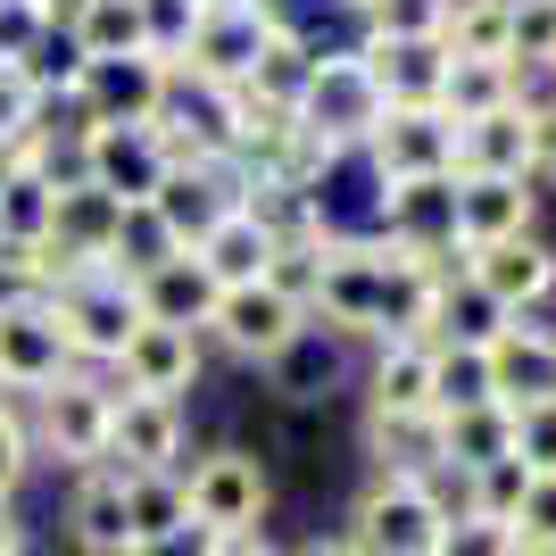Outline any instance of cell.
Instances as JSON below:
<instances>
[{
  "label": "cell",
  "instance_id": "17",
  "mask_svg": "<svg viewBox=\"0 0 556 556\" xmlns=\"http://www.w3.org/2000/svg\"><path fill=\"white\" fill-rule=\"evenodd\" d=\"M532 208H540L532 175H457V250H490V241L532 232Z\"/></svg>",
  "mask_w": 556,
  "mask_h": 556
},
{
  "label": "cell",
  "instance_id": "41",
  "mask_svg": "<svg viewBox=\"0 0 556 556\" xmlns=\"http://www.w3.org/2000/svg\"><path fill=\"white\" fill-rule=\"evenodd\" d=\"M523 109V141H532V184H556V92L515 100Z\"/></svg>",
  "mask_w": 556,
  "mask_h": 556
},
{
  "label": "cell",
  "instance_id": "33",
  "mask_svg": "<svg viewBox=\"0 0 556 556\" xmlns=\"http://www.w3.org/2000/svg\"><path fill=\"white\" fill-rule=\"evenodd\" d=\"M490 399V374H482V349H448L432 341V407L457 416V407H482Z\"/></svg>",
  "mask_w": 556,
  "mask_h": 556
},
{
  "label": "cell",
  "instance_id": "27",
  "mask_svg": "<svg viewBox=\"0 0 556 556\" xmlns=\"http://www.w3.org/2000/svg\"><path fill=\"white\" fill-rule=\"evenodd\" d=\"M191 523V498H184V465L175 473H125V548L134 540H159Z\"/></svg>",
  "mask_w": 556,
  "mask_h": 556
},
{
  "label": "cell",
  "instance_id": "19",
  "mask_svg": "<svg viewBox=\"0 0 556 556\" xmlns=\"http://www.w3.org/2000/svg\"><path fill=\"white\" fill-rule=\"evenodd\" d=\"M75 59H134V50H159V9L150 0H75L67 25Z\"/></svg>",
  "mask_w": 556,
  "mask_h": 556
},
{
  "label": "cell",
  "instance_id": "48",
  "mask_svg": "<svg viewBox=\"0 0 556 556\" xmlns=\"http://www.w3.org/2000/svg\"><path fill=\"white\" fill-rule=\"evenodd\" d=\"M291 556H357V548H349V532H332V540H300Z\"/></svg>",
  "mask_w": 556,
  "mask_h": 556
},
{
  "label": "cell",
  "instance_id": "35",
  "mask_svg": "<svg viewBox=\"0 0 556 556\" xmlns=\"http://www.w3.org/2000/svg\"><path fill=\"white\" fill-rule=\"evenodd\" d=\"M556 59V0H507V67Z\"/></svg>",
  "mask_w": 556,
  "mask_h": 556
},
{
  "label": "cell",
  "instance_id": "14",
  "mask_svg": "<svg viewBox=\"0 0 556 556\" xmlns=\"http://www.w3.org/2000/svg\"><path fill=\"white\" fill-rule=\"evenodd\" d=\"M75 357L67 341H59V325H50V307L42 300H17V307H0V391H50V382H67Z\"/></svg>",
  "mask_w": 556,
  "mask_h": 556
},
{
  "label": "cell",
  "instance_id": "6",
  "mask_svg": "<svg viewBox=\"0 0 556 556\" xmlns=\"http://www.w3.org/2000/svg\"><path fill=\"white\" fill-rule=\"evenodd\" d=\"M184 498H191V523H208L216 540H241V532H266V465L241 457V448H208L200 465H184Z\"/></svg>",
  "mask_w": 556,
  "mask_h": 556
},
{
  "label": "cell",
  "instance_id": "2",
  "mask_svg": "<svg viewBox=\"0 0 556 556\" xmlns=\"http://www.w3.org/2000/svg\"><path fill=\"white\" fill-rule=\"evenodd\" d=\"M382 109H391V100L374 92V75H366L357 50H316V75H307V92H300V134L316 141V150L357 159L374 141V125H382Z\"/></svg>",
  "mask_w": 556,
  "mask_h": 556
},
{
  "label": "cell",
  "instance_id": "23",
  "mask_svg": "<svg viewBox=\"0 0 556 556\" xmlns=\"http://www.w3.org/2000/svg\"><path fill=\"white\" fill-rule=\"evenodd\" d=\"M498 457H515V407L482 399V407L441 416V465L448 473H482V465H498Z\"/></svg>",
  "mask_w": 556,
  "mask_h": 556
},
{
  "label": "cell",
  "instance_id": "39",
  "mask_svg": "<svg viewBox=\"0 0 556 556\" xmlns=\"http://www.w3.org/2000/svg\"><path fill=\"white\" fill-rule=\"evenodd\" d=\"M515 465H523L532 482H540V473H556V399L515 416Z\"/></svg>",
  "mask_w": 556,
  "mask_h": 556
},
{
  "label": "cell",
  "instance_id": "3",
  "mask_svg": "<svg viewBox=\"0 0 556 556\" xmlns=\"http://www.w3.org/2000/svg\"><path fill=\"white\" fill-rule=\"evenodd\" d=\"M441 532H448V515L424 498V482L374 465L366 490H357V515H349V548L357 556H441Z\"/></svg>",
  "mask_w": 556,
  "mask_h": 556
},
{
  "label": "cell",
  "instance_id": "32",
  "mask_svg": "<svg viewBox=\"0 0 556 556\" xmlns=\"http://www.w3.org/2000/svg\"><path fill=\"white\" fill-rule=\"evenodd\" d=\"M266 374H275V382H282L291 399H316V391H332V374H341V341L307 325V332H300L291 349H282V357H275Z\"/></svg>",
  "mask_w": 556,
  "mask_h": 556
},
{
  "label": "cell",
  "instance_id": "44",
  "mask_svg": "<svg viewBox=\"0 0 556 556\" xmlns=\"http://www.w3.org/2000/svg\"><path fill=\"white\" fill-rule=\"evenodd\" d=\"M515 532H523V540H548V548H556V473H540V482L523 490V515H515Z\"/></svg>",
  "mask_w": 556,
  "mask_h": 556
},
{
  "label": "cell",
  "instance_id": "42",
  "mask_svg": "<svg viewBox=\"0 0 556 556\" xmlns=\"http://www.w3.org/2000/svg\"><path fill=\"white\" fill-rule=\"evenodd\" d=\"M25 465H34V441H25V416L9 407V399H0V498H17Z\"/></svg>",
  "mask_w": 556,
  "mask_h": 556
},
{
  "label": "cell",
  "instance_id": "38",
  "mask_svg": "<svg viewBox=\"0 0 556 556\" xmlns=\"http://www.w3.org/2000/svg\"><path fill=\"white\" fill-rule=\"evenodd\" d=\"M266 282H275L291 307L316 300V282H325V241H282L275 257H266Z\"/></svg>",
  "mask_w": 556,
  "mask_h": 556
},
{
  "label": "cell",
  "instance_id": "9",
  "mask_svg": "<svg viewBox=\"0 0 556 556\" xmlns=\"http://www.w3.org/2000/svg\"><path fill=\"white\" fill-rule=\"evenodd\" d=\"M208 332L232 349V357H250V366H275L282 349L307 332V307H291L275 282H241V291H216Z\"/></svg>",
  "mask_w": 556,
  "mask_h": 556
},
{
  "label": "cell",
  "instance_id": "22",
  "mask_svg": "<svg viewBox=\"0 0 556 556\" xmlns=\"http://www.w3.org/2000/svg\"><path fill=\"white\" fill-rule=\"evenodd\" d=\"M366 416H441L432 407V341H382L366 382Z\"/></svg>",
  "mask_w": 556,
  "mask_h": 556
},
{
  "label": "cell",
  "instance_id": "7",
  "mask_svg": "<svg viewBox=\"0 0 556 556\" xmlns=\"http://www.w3.org/2000/svg\"><path fill=\"white\" fill-rule=\"evenodd\" d=\"M75 175L92 191H109L116 208H150V191L166 184L159 134L150 125H84L75 134Z\"/></svg>",
  "mask_w": 556,
  "mask_h": 556
},
{
  "label": "cell",
  "instance_id": "30",
  "mask_svg": "<svg viewBox=\"0 0 556 556\" xmlns=\"http://www.w3.org/2000/svg\"><path fill=\"white\" fill-rule=\"evenodd\" d=\"M441 50L448 59H490V67H507V0H448Z\"/></svg>",
  "mask_w": 556,
  "mask_h": 556
},
{
  "label": "cell",
  "instance_id": "43",
  "mask_svg": "<svg viewBox=\"0 0 556 556\" xmlns=\"http://www.w3.org/2000/svg\"><path fill=\"white\" fill-rule=\"evenodd\" d=\"M34 125H42V100L25 92L17 67H0V134H34Z\"/></svg>",
  "mask_w": 556,
  "mask_h": 556
},
{
  "label": "cell",
  "instance_id": "51",
  "mask_svg": "<svg viewBox=\"0 0 556 556\" xmlns=\"http://www.w3.org/2000/svg\"><path fill=\"white\" fill-rule=\"evenodd\" d=\"M17 556H34V548H17Z\"/></svg>",
  "mask_w": 556,
  "mask_h": 556
},
{
  "label": "cell",
  "instance_id": "10",
  "mask_svg": "<svg viewBox=\"0 0 556 556\" xmlns=\"http://www.w3.org/2000/svg\"><path fill=\"white\" fill-rule=\"evenodd\" d=\"M482 374H490V399L498 407H548L556 399V332L532 325V316H507V325L482 341Z\"/></svg>",
  "mask_w": 556,
  "mask_h": 556
},
{
  "label": "cell",
  "instance_id": "16",
  "mask_svg": "<svg viewBox=\"0 0 556 556\" xmlns=\"http://www.w3.org/2000/svg\"><path fill=\"white\" fill-rule=\"evenodd\" d=\"M109 465L116 473H175L184 465V399H125L116 391Z\"/></svg>",
  "mask_w": 556,
  "mask_h": 556
},
{
  "label": "cell",
  "instance_id": "15",
  "mask_svg": "<svg viewBox=\"0 0 556 556\" xmlns=\"http://www.w3.org/2000/svg\"><path fill=\"white\" fill-rule=\"evenodd\" d=\"M116 225H125V208H116L109 191H92L84 175H59V200H50V232H42V250L59 257V266H109Z\"/></svg>",
  "mask_w": 556,
  "mask_h": 556
},
{
  "label": "cell",
  "instance_id": "8",
  "mask_svg": "<svg viewBox=\"0 0 556 556\" xmlns=\"http://www.w3.org/2000/svg\"><path fill=\"white\" fill-rule=\"evenodd\" d=\"M241 200H250V175H241L232 159H216V166H166V184L150 191V216L175 232V250H200Z\"/></svg>",
  "mask_w": 556,
  "mask_h": 556
},
{
  "label": "cell",
  "instance_id": "4",
  "mask_svg": "<svg viewBox=\"0 0 556 556\" xmlns=\"http://www.w3.org/2000/svg\"><path fill=\"white\" fill-rule=\"evenodd\" d=\"M109 424H116V391L92 382V374H67V382L34 391L25 441H34V457H59L84 473V465H109Z\"/></svg>",
  "mask_w": 556,
  "mask_h": 556
},
{
  "label": "cell",
  "instance_id": "5",
  "mask_svg": "<svg viewBox=\"0 0 556 556\" xmlns=\"http://www.w3.org/2000/svg\"><path fill=\"white\" fill-rule=\"evenodd\" d=\"M175 92V67H166V50H134V59H84L75 67V92L67 109L84 125H150Z\"/></svg>",
  "mask_w": 556,
  "mask_h": 556
},
{
  "label": "cell",
  "instance_id": "28",
  "mask_svg": "<svg viewBox=\"0 0 556 556\" xmlns=\"http://www.w3.org/2000/svg\"><path fill=\"white\" fill-rule=\"evenodd\" d=\"M307 75H316V42H307V34H291V25H282L275 42L257 50V67H250V84H241V92H250V100H275V109H300Z\"/></svg>",
  "mask_w": 556,
  "mask_h": 556
},
{
  "label": "cell",
  "instance_id": "29",
  "mask_svg": "<svg viewBox=\"0 0 556 556\" xmlns=\"http://www.w3.org/2000/svg\"><path fill=\"white\" fill-rule=\"evenodd\" d=\"M490 109H515V67H490V59H448L441 84V116L448 125H473Z\"/></svg>",
  "mask_w": 556,
  "mask_h": 556
},
{
  "label": "cell",
  "instance_id": "1",
  "mask_svg": "<svg viewBox=\"0 0 556 556\" xmlns=\"http://www.w3.org/2000/svg\"><path fill=\"white\" fill-rule=\"evenodd\" d=\"M50 325H59V341H67L75 366H109L116 349H125V332L141 325L134 307V282L116 275V266H59L42 291Z\"/></svg>",
  "mask_w": 556,
  "mask_h": 556
},
{
  "label": "cell",
  "instance_id": "37",
  "mask_svg": "<svg viewBox=\"0 0 556 556\" xmlns=\"http://www.w3.org/2000/svg\"><path fill=\"white\" fill-rule=\"evenodd\" d=\"M59 34V9L50 0H0V67H17Z\"/></svg>",
  "mask_w": 556,
  "mask_h": 556
},
{
  "label": "cell",
  "instance_id": "21",
  "mask_svg": "<svg viewBox=\"0 0 556 556\" xmlns=\"http://www.w3.org/2000/svg\"><path fill=\"white\" fill-rule=\"evenodd\" d=\"M67 532L84 556H125V473L116 465H84L67 490Z\"/></svg>",
  "mask_w": 556,
  "mask_h": 556
},
{
  "label": "cell",
  "instance_id": "20",
  "mask_svg": "<svg viewBox=\"0 0 556 556\" xmlns=\"http://www.w3.org/2000/svg\"><path fill=\"white\" fill-rule=\"evenodd\" d=\"M134 307L150 316V325H184V332H208V307H216V282L200 275V257L175 250L166 266H150V275H134Z\"/></svg>",
  "mask_w": 556,
  "mask_h": 556
},
{
  "label": "cell",
  "instance_id": "18",
  "mask_svg": "<svg viewBox=\"0 0 556 556\" xmlns=\"http://www.w3.org/2000/svg\"><path fill=\"white\" fill-rule=\"evenodd\" d=\"M357 59H366L374 92L391 100V109H441V84H448V50L441 42H382V34H366Z\"/></svg>",
  "mask_w": 556,
  "mask_h": 556
},
{
  "label": "cell",
  "instance_id": "46",
  "mask_svg": "<svg viewBox=\"0 0 556 556\" xmlns=\"http://www.w3.org/2000/svg\"><path fill=\"white\" fill-rule=\"evenodd\" d=\"M25 548V523H17V498H0V556Z\"/></svg>",
  "mask_w": 556,
  "mask_h": 556
},
{
  "label": "cell",
  "instance_id": "25",
  "mask_svg": "<svg viewBox=\"0 0 556 556\" xmlns=\"http://www.w3.org/2000/svg\"><path fill=\"white\" fill-rule=\"evenodd\" d=\"M191 257H200V275H208L216 291H241V282H266V257H275V241H266L250 216L232 208V216H225V225H216Z\"/></svg>",
  "mask_w": 556,
  "mask_h": 556
},
{
  "label": "cell",
  "instance_id": "11",
  "mask_svg": "<svg viewBox=\"0 0 556 556\" xmlns=\"http://www.w3.org/2000/svg\"><path fill=\"white\" fill-rule=\"evenodd\" d=\"M109 366H116L109 391H125V399H184L191 382H200V332H184V325H150V316H141Z\"/></svg>",
  "mask_w": 556,
  "mask_h": 556
},
{
  "label": "cell",
  "instance_id": "34",
  "mask_svg": "<svg viewBox=\"0 0 556 556\" xmlns=\"http://www.w3.org/2000/svg\"><path fill=\"white\" fill-rule=\"evenodd\" d=\"M166 257H175V232H166L150 208H125V225H116V250H109V266H116L125 282H134V275H150V266H166Z\"/></svg>",
  "mask_w": 556,
  "mask_h": 556
},
{
  "label": "cell",
  "instance_id": "12",
  "mask_svg": "<svg viewBox=\"0 0 556 556\" xmlns=\"http://www.w3.org/2000/svg\"><path fill=\"white\" fill-rule=\"evenodd\" d=\"M357 159H374L382 184L457 175V125H448L441 109H382V125H374V141L357 150Z\"/></svg>",
  "mask_w": 556,
  "mask_h": 556
},
{
  "label": "cell",
  "instance_id": "13",
  "mask_svg": "<svg viewBox=\"0 0 556 556\" xmlns=\"http://www.w3.org/2000/svg\"><path fill=\"white\" fill-rule=\"evenodd\" d=\"M465 282H473L498 316H532V307L556 291V250L540 241V232H515V241L465 250Z\"/></svg>",
  "mask_w": 556,
  "mask_h": 556
},
{
  "label": "cell",
  "instance_id": "36",
  "mask_svg": "<svg viewBox=\"0 0 556 556\" xmlns=\"http://www.w3.org/2000/svg\"><path fill=\"white\" fill-rule=\"evenodd\" d=\"M366 25L382 42H441L448 0H366Z\"/></svg>",
  "mask_w": 556,
  "mask_h": 556
},
{
  "label": "cell",
  "instance_id": "26",
  "mask_svg": "<svg viewBox=\"0 0 556 556\" xmlns=\"http://www.w3.org/2000/svg\"><path fill=\"white\" fill-rule=\"evenodd\" d=\"M366 448L382 473H407L424 482L441 465V416H366Z\"/></svg>",
  "mask_w": 556,
  "mask_h": 556
},
{
  "label": "cell",
  "instance_id": "50",
  "mask_svg": "<svg viewBox=\"0 0 556 556\" xmlns=\"http://www.w3.org/2000/svg\"><path fill=\"white\" fill-rule=\"evenodd\" d=\"M349 9H366V0H349Z\"/></svg>",
  "mask_w": 556,
  "mask_h": 556
},
{
  "label": "cell",
  "instance_id": "24",
  "mask_svg": "<svg viewBox=\"0 0 556 556\" xmlns=\"http://www.w3.org/2000/svg\"><path fill=\"white\" fill-rule=\"evenodd\" d=\"M457 175H532L523 109H490L473 125H457Z\"/></svg>",
  "mask_w": 556,
  "mask_h": 556
},
{
  "label": "cell",
  "instance_id": "49",
  "mask_svg": "<svg viewBox=\"0 0 556 556\" xmlns=\"http://www.w3.org/2000/svg\"><path fill=\"white\" fill-rule=\"evenodd\" d=\"M548 84H556V59H548Z\"/></svg>",
  "mask_w": 556,
  "mask_h": 556
},
{
  "label": "cell",
  "instance_id": "47",
  "mask_svg": "<svg viewBox=\"0 0 556 556\" xmlns=\"http://www.w3.org/2000/svg\"><path fill=\"white\" fill-rule=\"evenodd\" d=\"M216 556H275V540H266V532H241V540H216Z\"/></svg>",
  "mask_w": 556,
  "mask_h": 556
},
{
  "label": "cell",
  "instance_id": "40",
  "mask_svg": "<svg viewBox=\"0 0 556 556\" xmlns=\"http://www.w3.org/2000/svg\"><path fill=\"white\" fill-rule=\"evenodd\" d=\"M515 548V523H490V515H448L441 556H507Z\"/></svg>",
  "mask_w": 556,
  "mask_h": 556
},
{
  "label": "cell",
  "instance_id": "45",
  "mask_svg": "<svg viewBox=\"0 0 556 556\" xmlns=\"http://www.w3.org/2000/svg\"><path fill=\"white\" fill-rule=\"evenodd\" d=\"M125 556H216V532L208 523H175V532H159V540H134Z\"/></svg>",
  "mask_w": 556,
  "mask_h": 556
},
{
  "label": "cell",
  "instance_id": "31",
  "mask_svg": "<svg viewBox=\"0 0 556 556\" xmlns=\"http://www.w3.org/2000/svg\"><path fill=\"white\" fill-rule=\"evenodd\" d=\"M50 200H59V166H25L0 184V241H42Z\"/></svg>",
  "mask_w": 556,
  "mask_h": 556
}]
</instances>
